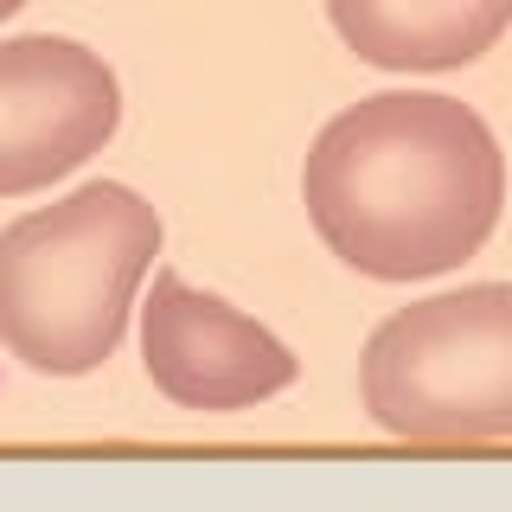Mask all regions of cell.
<instances>
[{"label": "cell", "instance_id": "cell-1", "mask_svg": "<svg viewBox=\"0 0 512 512\" xmlns=\"http://www.w3.org/2000/svg\"><path fill=\"white\" fill-rule=\"evenodd\" d=\"M301 205L320 244L372 282H429L493 237L506 154L442 90H378L340 109L301 160Z\"/></svg>", "mask_w": 512, "mask_h": 512}, {"label": "cell", "instance_id": "cell-2", "mask_svg": "<svg viewBox=\"0 0 512 512\" xmlns=\"http://www.w3.org/2000/svg\"><path fill=\"white\" fill-rule=\"evenodd\" d=\"M160 256V212L122 180H90L0 231V346L39 378H84L122 346Z\"/></svg>", "mask_w": 512, "mask_h": 512}, {"label": "cell", "instance_id": "cell-3", "mask_svg": "<svg viewBox=\"0 0 512 512\" xmlns=\"http://www.w3.org/2000/svg\"><path fill=\"white\" fill-rule=\"evenodd\" d=\"M359 397L397 442L455 448L512 436V282L410 301L359 352Z\"/></svg>", "mask_w": 512, "mask_h": 512}, {"label": "cell", "instance_id": "cell-4", "mask_svg": "<svg viewBox=\"0 0 512 512\" xmlns=\"http://www.w3.org/2000/svg\"><path fill=\"white\" fill-rule=\"evenodd\" d=\"M122 128V84L103 52L64 32L0 39V199L71 180Z\"/></svg>", "mask_w": 512, "mask_h": 512}, {"label": "cell", "instance_id": "cell-5", "mask_svg": "<svg viewBox=\"0 0 512 512\" xmlns=\"http://www.w3.org/2000/svg\"><path fill=\"white\" fill-rule=\"evenodd\" d=\"M141 365L167 404L212 416L263 404L301 372L263 320L192 288L180 269H154V295L141 308Z\"/></svg>", "mask_w": 512, "mask_h": 512}, {"label": "cell", "instance_id": "cell-6", "mask_svg": "<svg viewBox=\"0 0 512 512\" xmlns=\"http://www.w3.org/2000/svg\"><path fill=\"white\" fill-rule=\"evenodd\" d=\"M352 58L404 77H436L487 58L512 26V0H327Z\"/></svg>", "mask_w": 512, "mask_h": 512}, {"label": "cell", "instance_id": "cell-7", "mask_svg": "<svg viewBox=\"0 0 512 512\" xmlns=\"http://www.w3.org/2000/svg\"><path fill=\"white\" fill-rule=\"evenodd\" d=\"M26 7V0H0V20H13V13H20Z\"/></svg>", "mask_w": 512, "mask_h": 512}]
</instances>
